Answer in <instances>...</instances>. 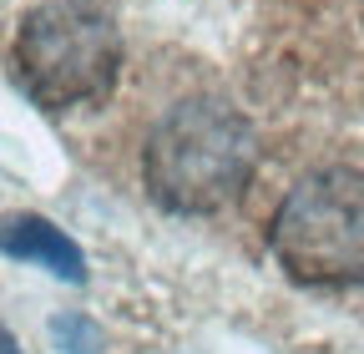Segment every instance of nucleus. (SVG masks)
I'll use <instances>...</instances> for the list:
<instances>
[{"label":"nucleus","instance_id":"nucleus-6","mask_svg":"<svg viewBox=\"0 0 364 354\" xmlns=\"http://www.w3.org/2000/svg\"><path fill=\"white\" fill-rule=\"evenodd\" d=\"M0 354H21V349H16V334H11L6 324H0Z\"/></svg>","mask_w":364,"mask_h":354},{"label":"nucleus","instance_id":"nucleus-3","mask_svg":"<svg viewBox=\"0 0 364 354\" xmlns=\"http://www.w3.org/2000/svg\"><path fill=\"white\" fill-rule=\"evenodd\" d=\"M273 263L309 289H344L364 279V172L318 167L284 193L268 218Z\"/></svg>","mask_w":364,"mask_h":354},{"label":"nucleus","instance_id":"nucleus-4","mask_svg":"<svg viewBox=\"0 0 364 354\" xmlns=\"http://www.w3.org/2000/svg\"><path fill=\"white\" fill-rule=\"evenodd\" d=\"M0 253L21 258V263H36V269H46L51 279L86 284V253L41 213H6L0 218Z\"/></svg>","mask_w":364,"mask_h":354},{"label":"nucleus","instance_id":"nucleus-1","mask_svg":"<svg viewBox=\"0 0 364 354\" xmlns=\"http://www.w3.org/2000/svg\"><path fill=\"white\" fill-rule=\"evenodd\" d=\"M258 167L253 122L223 97L177 102L142 147V183L157 208L177 218H203L238 203Z\"/></svg>","mask_w":364,"mask_h":354},{"label":"nucleus","instance_id":"nucleus-2","mask_svg":"<svg viewBox=\"0 0 364 354\" xmlns=\"http://www.w3.org/2000/svg\"><path fill=\"white\" fill-rule=\"evenodd\" d=\"M122 66V31L102 0H41L21 16L16 71L31 102L66 112L112 92Z\"/></svg>","mask_w":364,"mask_h":354},{"label":"nucleus","instance_id":"nucleus-5","mask_svg":"<svg viewBox=\"0 0 364 354\" xmlns=\"http://www.w3.org/2000/svg\"><path fill=\"white\" fill-rule=\"evenodd\" d=\"M51 339L66 349V354H102V329L81 319V314H61L51 319Z\"/></svg>","mask_w":364,"mask_h":354}]
</instances>
